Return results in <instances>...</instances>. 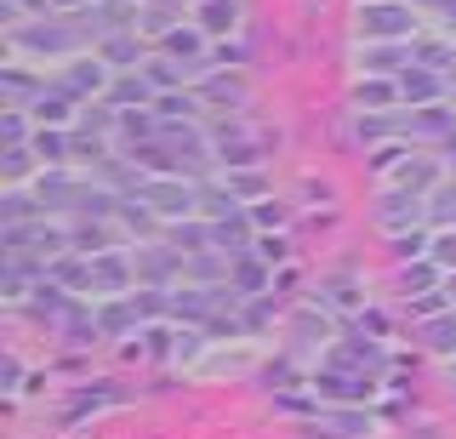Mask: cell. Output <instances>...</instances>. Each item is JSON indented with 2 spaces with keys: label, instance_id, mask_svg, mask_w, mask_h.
I'll return each mask as SVG.
<instances>
[{
  "label": "cell",
  "instance_id": "cell-20",
  "mask_svg": "<svg viewBox=\"0 0 456 439\" xmlns=\"http://www.w3.org/2000/svg\"><path fill=\"white\" fill-rule=\"evenodd\" d=\"M0 86H6L12 103H40V97H46V80H35V75H28V69H18V63L0 69Z\"/></svg>",
  "mask_w": 456,
  "mask_h": 439
},
{
  "label": "cell",
  "instance_id": "cell-1",
  "mask_svg": "<svg viewBox=\"0 0 456 439\" xmlns=\"http://www.w3.org/2000/svg\"><path fill=\"white\" fill-rule=\"evenodd\" d=\"M360 40L365 46H382V40H411L417 35V12L405 0H365L360 6Z\"/></svg>",
  "mask_w": 456,
  "mask_h": 439
},
{
  "label": "cell",
  "instance_id": "cell-25",
  "mask_svg": "<svg viewBox=\"0 0 456 439\" xmlns=\"http://www.w3.org/2000/svg\"><path fill=\"white\" fill-rule=\"evenodd\" d=\"M69 115H75V97H69L63 86H46V97L35 103V120L40 126H69Z\"/></svg>",
  "mask_w": 456,
  "mask_h": 439
},
{
  "label": "cell",
  "instance_id": "cell-33",
  "mask_svg": "<svg viewBox=\"0 0 456 439\" xmlns=\"http://www.w3.org/2000/svg\"><path fill=\"white\" fill-rule=\"evenodd\" d=\"M137 320H142L137 303H109L103 314H97V331H103V337H120V331H132Z\"/></svg>",
  "mask_w": 456,
  "mask_h": 439
},
{
  "label": "cell",
  "instance_id": "cell-3",
  "mask_svg": "<svg viewBox=\"0 0 456 439\" xmlns=\"http://www.w3.org/2000/svg\"><path fill=\"white\" fill-rule=\"evenodd\" d=\"M137 200L149 206V211H160V217H200V189L171 183V177H149L137 189Z\"/></svg>",
  "mask_w": 456,
  "mask_h": 439
},
{
  "label": "cell",
  "instance_id": "cell-57",
  "mask_svg": "<svg viewBox=\"0 0 456 439\" xmlns=\"http://www.w3.org/2000/svg\"><path fill=\"white\" fill-rule=\"evenodd\" d=\"M451 92H456V80H451Z\"/></svg>",
  "mask_w": 456,
  "mask_h": 439
},
{
  "label": "cell",
  "instance_id": "cell-40",
  "mask_svg": "<svg viewBox=\"0 0 456 439\" xmlns=\"http://www.w3.org/2000/svg\"><path fill=\"white\" fill-rule=\"evenodd\" d=\"M206 97H211V103H240V97H246V86H240V80L234 75H217V80H206Z\"/></svg>",
  "mask_w": 456,
  "mask_h": 439
},
{
  "label": "cell",
  "instance_id": "cell-17",
  "mask_svg": "<svg viewBox=\"0 0 456 439\" xmlns=\"http://www.w3.org/2000/svg\"><path fill=\"white\" fill-rule=\"evenodd\" d=\"M160 46H166L171 63H200V58H206V29H194V23L183 29V23H177V29H171Z\"/></svg>",
  "mask_w": 456,
  "mask_h": 439
},
{
  "label": "cell",
  "instance_id": "cell-21",
  "mask_svg": "<svg viewBox=\"0 0 456 439\" xmlns=\"http://www.w3.org/2000/svg\"><path fill=\"white\" fill-rule=\"evenodd\" d=\"M114 132H120L126 137V143H154V137H160L166 132V126H154V109H126V115H120V126H114Z\"/></svg>",
  "mask_w": 456,
  "mask_h": 439
},
{
  "label": "cell",
  "instance_id": "cell-30",
  "mask_svg": "<svg viewBox=\"0 0 456 439\" xmlns=\"http://www.w3.org/2000/svg\"><path fill=\"white\" fill-rule=\"evenodd\" d=\"M354 97L370 103V115H388V103L399 97V80H377V75H370V80H360V92H354Z\"/></svg>",
  "mask_w": 456,
  "mask_h": 439
},
{
  "label": "cell",
  "instance_id": "cell-53",
  "mask_svg": "<svg viewBox=\"0 0 456 439\" xmlns=\"http://www.w3.org/2000/svg\"><path fill=\"white\" fill-rule=\"evenodd\" d=\"M18 382H23V365H18V360H6V394H18Z\"/></svg>",
  "mask_w": 456,
  "mask_h": 439
},
{
  "label": "cell",
  "instance_id": "cell-13",
  "mask_svg": "<svg viewBox=\"0 0 456 439\" xmlns=\"http://www.w3.org/2000/svg\"><path fill=\"white\" fill-rule=\"evenodd\" d=\"M434 183H439V160H428V154H411L394 172V189H405V194H428Z\"/></svg>",
  "mask_w": 456,
  "mask_h": 439
},
{
  "label": "cell",
  "instance_id": "cell-2",
  "mask_svg": "<svg viewBox=\"0 0 456 439\" xmlns=\"http://www.w3.org/2000/svg\"><path fill=\"white\" fill-rule=\"evenodd\" d=\"M69 23H75V18H63V23H57V18H35L28 29H12V35H18V46H23V52H40V58H63V52H75L80 40H86V29H69Z\"/></svg>",
  "mask_w": 456,
  "mask_h": 439
},
{
  "label": "cell",
  "instance_id": "cell-6",
  "mask_svg": "<svg viewBox=\"0 0 456 439\" xmlns=\"http://www.w3.org/2000/svg\"><path fill=\"white\" fill-rule=\"evenodd\" d=\"M417 52L405 40H382V46H360V75H405Z\"/></svg>",
  "mask_w": 456,
  "mask_h": 439
},
{
  "label": "cell",
  "instance_id": "cell-9",
  "mask_svg": "<svg viewBox=\"0 0 456 439\" xmlns=\"http://www.w3.org/2000/svg\"><path fill=\"white\" fill-rule=\"evenodd\" d=\"M183 274V251L177 246H154V251H137V280H149L154 291L171 286Z\"/></svg>",
  "mask_w": 456,
  "mask_h": 439
},
{
  "label": "cell",
  "instance_id": "cell-4",
  "mask_svg": "<svg viewBox=\"0 0 456 439\" xmlns=\"http://www.w3.org/2000/svg\"><path fill=\"white\" fill-rule=\"evenodd\" d=\"M109 80H114V75H109V63H103V58H69V69L52 80V86H63V92L80 103V97H97V92H109Z\"/></svg>",
  "mask_w": 456,
  "mask_h": 439
},
{
  "label": "cell",
  "instance_id": "cell-29",
  "mask_svg": "<svg viewBox=\"0 0 456 439\" xmlns=\"http://www.w3.org/2000/svg\"><path fill=\"white\" fill-rule=\"evenodd\" d=\"M411 132H417V137H451L456 132V120L445 115V109H411Z\"/></svg>",
  "mask_w": 456,
  "mask_h": 439
},
{
  "label": "cell",
  "instance_id": "cell-15",
  "mask_svg": "<svg viewBox=\"0 0 456 439\" xmlns=\"http://www.w3.org/2000/svg\"><path fill=\"white\" fill-rule=\"evenodd\" d=\"M325 365H331V371H348V377L354 371H377V365H382V348L377 343H337Z\"/></svg>",
  "mask_w": 456,
  "mask_h": 439
},
{
  "label": "cell",
  "instance_id": "cell-39",
  "mask_svg": "<svg viewBox=\"0 0 456 439\" xmlns=\"http://www.w3.org/2000/svg\"><path fill=\"white\" fill-rule=\"evenodd\" d=\"M399 286H405L411 297H428L434 291V263H405L399 268Z\"/></svg>",
  "mask_w": 456,
  "mask_h": 439
},
{
  "label": "cell",
  "instance_id": "cell-46",
  "mask_svg": "<svg viewBox=\"0 0 456 439\" xmlns=\"http://www.w3.org/2000/svg\"><path fill=\"white\" fill-rule=\"evenodd\" d=\"M428 251H434V263H439V268H451V274H456V229H445Z\"/></svg>",
  "mask_w": 456,
  "mask_h": 439
},
{
  "label": "cell",
  "instance_id": "cell-43",
  "mask_svg": "<svg viewBox=\"0 0 456 439\" xmlns=\"http://www.w3.org/2000/svg\"><path fill=\"white\" fill-rule=\"evenodd\" d=\"M28 172H35V160H28V149H6V160H0V177H6V183H23Z\"/></svg>",
  "mask_w": 456,
  "mask_h": 439
},
{
  "label": "cell",
  "instance_id": "cell-18",
  "mask_svg": "<svg viewBox=\"0 0 456 439\" xmlns=\"http://www.w3.org/2000/svg\"><path fill=\"white\" fill-rule=\"evenodd\" d=\"M80 194H86V189H75V183H69L63 172H46V177H40V183H35V200H40V206H46V211H63V206H80Z\"/></svg>",
  "mask_w": 456,
  "mask_h": 439
},
{
  "label": "cell",
  "instance_id": "cell-42",
  "mask_svg": "<svg viewBox=\"0 0 456 439\" xmlns=\"http://www.w3.org/2000/svg\"><path fill=\"white\" fill-rule=\"evenodd\" d=\"M109 400H114V388H80V400L63 405V417L75 422V417H86V411H97V405H109Z\"/></svg>",
  "mask_w": 456,
  "mask_h": 439
},
{
  "label": "cell",
  "instance_id": "cell-56",
  "mask_svg": "<svg viewBox=\"0 0 456 439\" xmlns=\"http://www.w3.org/2000/svg\"><path fill=\"white\" fill-rule=\"evenodd\" d=\"M445 297H456V274H451V280H445Z\"/></svg>",
  "mask_w": 456,
  "mask_h": 439
},
{
  "label": "cell",
  "instance_id": "cell-16",
  "mask_svg": "<svg viewBox=\"0 0 456 439\" xmlns=\"http://www.w3.org/2000/svg\"><path fill=\"white\" fill-rule=\"evenodd\" d=\"M256 223L240 211V217H223V223H211V251H246V246H256Z\"/></svg>",
  "mask_w": 456,
  "mask_h": 439
},
{
  "label": "cell",
  "instance_id": "cell-55",
  "mask_svg": "<svg viewBox=\"0 0 456 439\" xmlns=\"http://www.w3.org/2000/svg\"><path fill=\"white\" fill-rule=\"evenodd\" d=\"M52 6H57V12H80V0H52Z\"/></svg>",
  "mask_w": 456,
  "mask_h": 439
},
{
  "label": "cell",
  "instance_id": "cell-49",
  "mask_svg": "<svg viewBox=\"0 0 456 439\" xmlns=\"http://www.w3.org/2000/svg\"><path fill=\"white\" fill-rule=\"evenodd\" d=\"M256 257H263L268 268H274V263L285 257V240H280V234H274V240H268V234H263V240H256Z\"/></svg>",
  "mask_w": 456,
  "mask_h": 439
},
{
  "label": "cell",
  "instance_id": "cell-54",
  "mask_svg": "<svg viewBox=\"0 0 456 439\" xmlns=\"http://www.w3.org/2000/svg\"><path fill=\"white\" fill-rule=\"evenodd\" d=\"M434 6H439V12H445V18L456 23V0H434Z\"/></svg>",
  "mask_w": 456,
  "mask_h": 439
},
{
  "label": "cell",
  "instance_id": "cell-7",
  "mask_svg": "<svg viewBox=\"0 0 456 439\" xmlns=\"http://www.w3.org/2000/svg\"><path fill=\"white\" fill-rule=\"evenodd\" d=\"M137 280V263L126 251H97L92 257V291H126Z\"/></svg>",
  "mask_w": 456,
  "mask_h": 439
},
{
  "label": "cell",
  "instance_id": "cell-41",
  "mask_svg": "<svg viewBox=\"0 0 456 439\" xmlns=\"http://www.w3.org/2000/svg\"><path fill=\"white\" fill-rule=\"evenodd\" d=\"M0 137H6V149H23V137H28V115H23V109H6V115H0Z\"/></svg>",
  "mask_w": 456,
  "mask_h": 439
},
{
  "label": "cell",
  "instance_id": "cell-10",
  "mask_svg": "<svg viewBox=\"0 0 456 439\" xmlns=\"http://www.w3.org/2000/svg\"><path fill=\"white\" fill-rule=\"evenodd\" d=\"M142 103L154 109V86H149V75H142V69H137V75H114V80H109V109H114V115L142 109Z\"/></svg>",
  "mask_w": 456,
  "mask_h": 439
},
{
  "label": "cell",
  "instance_id": "cell-38",
  "mask_svg": "<svg viewBox=\"0 0 456 439\" xmlns=\"http://www.w3.org/2000/svg\"><path fill=\"white\" fill-rule=\"evenodd\" d=\"M142 75H149V86H154V92H177V86H183V69L171 63V58H154V63H142Z\"/></svg>",
  "mask_w": 456,
  "mask_h": 439
},
{
  "label": "cell",
  "instance_id": "cell-26",
  "mask_svg": "<svg viewBox=\"0 0 456 439\" xmlns=\"http://www.w3.org/2000/svg\"><path fill=\"white\" fill-rule=\"evenodd\" d=\"M35 217H46V206L28 200V194H18V189L0 200V223H6V229H23V223H35Z\"/></svg>",
  "mask_w": 456,
  "mask_h": 439
},
{
  "label": "cell",
  "instance_id": "cell-35",
  "mask_svg": "<svg viewBox=\"0 0 456 439\" xmlns=\"http://www.w3.org/2000/svg\"><path fill=\"white\" fill-rule=\"evenodd\" d=\"M177 343H183V337H171V331H160V325H154V331L137 337L132 354H142V360H166V354H177Z\"/></svg>",
  "mask_w": 456,
  "mask_h": 439
},
{
  "label": "cell",
  "instance_id": "cell-34",
  "mask_svg": "<svg viewBox=\"0 0 456 439\" xmlns=\"http://www.w3.org/2000/svg\"><path fill=\"white\" fill-rule=\"evenodd\" d=\"M154 115H166V126H177V115H183V120H194V115H200V103H194L189 92H160V97H154Z\"/></svg>",
  "mask_w": 456,
  "mask_h": 439
},
{
  "label": "cell",
  "instance_id": "cell-19",
  "mask_svg": "<svg viewBox=\"0 0 456 439\" xmlns=\"http://www.w3.org/2000/svg\"><path fill=\"white\" fill-rule=\"evenodd\" d=\"M234 23H240V6H234V0H200L194 29H206V35H228Z\"/></svg>",
  "mask_w": 456,
  "mask_h": 439
},
{
  "label": "cell",
  "instance_id": "cell-48",
  "mask_svg": "<svg viewBox=\"0 0 456 439\" xmlns=\"http://www.w3.org/2000/svg\"><path fill=\"white\" fill-rule=\"evenodd\" d=\"M434 217H445V223H456V183H445V189L434 194Z\"/></svg>",
  "mask_w": 456,
  "mask_h": 439
},
{
  "label": "cell",
  "instance_id": "cell-51",
  "mask_svg": "<svg viewBox=\"0 0 456 439\" xmlns=\"http://www.w3.org/2000/svg\"><path fill=\"white\" fill-rule=\"evenodd\" d=\"M394 246H399V257H405V263H417V251L428 246V240H422L417 229H411V234H399V240H394Z\"/></svg>",
  "mask_w": 456,
  "mask_h": 439
},
{
  "label": "cell",
  "instance_id": "cell-23",
  "mask_svg": "<svg viewBox=\"0 0 456 439\" xmlns=\"http://www.w3.org/2000/svg\"><path fill=\"white\" fill-rule=\"evenodd\" d=\"M97 58H103L109 69H126V63L137 69V58H142V40H137V29H120V35H109Z\"/></svg>",
  "mask_w": 456,
  "mask_h": 439
},
{
  "label": "cell",
  "instance_id": "cell-50",
  "mask_svg": "<svg viewBox=\"0 0 456 439\" xmlns=\"http://www.w3.org/2000/svg\"><path fill=\"white\" fill-rule=\"evenodd\" d=\"M256 189H263V172H256V166H251V172H240L234 183H228V194H256Z\"/></svg>",
  "mask_w": 456,
  "mask_h": 439
},
{
  "label": "cell",
  "instance_id": "cell-8",
  "mask_svg": "<svg viewBox=\"0 0 456 439\" xmlns=\"http://www.w3.org/2000/svg\"><path fill=\"white\" fill-rule=\"evenodd\" d=\"M211 137H217V154H223L228 166H240V172H251L256 154H263V149L246 137V126H240V120H217V132H211Z\"/></svg>",
  "mask_w": 456,
  "mask_h": 439
},
{
  "label": "cell",
  "instance_id": "cell-27",
  "mask_svg": "<svg viewBox=\"0 0 456 439\" xmlns=\"http://www.w3.org/2000/svg\"><path fill=\"white\" fill-rule=\"evenodd\" d=\"M422 343L434 348V354H451V360H456V314H434V320H422Z\"/></svg>",
  "mask_w": 456,
  "mask_h": 439
},
{
  "label": "cell",
  "instance_id": "cell-22",
  "mask_svg": "<svg viewBox=\"0 0 456 439\" xmlns=\"http://www.w3.org/2000/svg\"><path fill=\"white\" fill-rule=\"evenodd\" d=\"M52 286H69V291H92V257L80 263V251H63V263H52Z\"/></svg>",
  "mask_w": 456,
  "mask_h": 439
},
{
  "label": "cell",
  "instance_id": "cell-44",
  "mask_svg": "<svg viewBox=\"0 0 456 439\" xmlns=\"http://www.w3.org/2000/svg\"><path fill=\"white\" fill-rule=\"evenodd\" d=\"M251 223H256V229H280V223H285V206L280 200H256L251 206Z\"/></svg>",
  "mask_w": 456,
  "mask_h": 439
},
{
  "label": "cell",
  "instance_id": "cell-45",
  "mask_svg": "<svg viewBox=\"0 0 456 439\" xmlns=\"http://www.w3.org/2000/svg\"><path fill=\"white\" fill-rule=\"evenodd\" d=\"M388 132H399L394 115H365L360 120V137H365V143H377V137H388Z\"/></svg>",
  "mask_w": 456,
  "mask_h": 439
},
{
  "label": "cell",
  "instance_id": "cell-24",
  "mask_svg": "<svg viewBox=\"0 0 456 439\" xmlns=\"http://www.w3.org/2000/svg\"><path fill=\"white\" fill-rule=\"evenodd\" d=\"M109 240H114V229L103 217H80L75 229H69V246H75V251H114Z\"/></svg>",
  "mask_w": 456,
  "mask_h": 439
},
{
  "label": "cell",
  "instance_id": "cell-52",
  "mask_svg": "<svg viewBox=\"0 0 456 439\" xmlns=\"http://www.w3.org/2000/svg\"><path fill=\"white\" fill-rule=\"evenodd\" d=\"M217 274H223V263L211 257V251H200V257H194V280H217Z\"/></svg>",
  "mask_w": 456,
  "mask_h": 439
},
{
  "label": "cell",
  "instance_id": "cell-36",
  "mask_svg": "<svg viewBox=\"0 0 456 439\" xmlns=\"http://www.w3.org/2000/svg\"><path fill=\"white\" fill-rule=\"evenodd\" d=\"M411 52H417V63H422V69H434V75L456 63V46H451V40H422V46H411Z\"/></svg>",
  "mask_w": 456,
  "mask_h": 439
},
{
  "label": "cell",
  "instance_id": "cell-37",
  "mask_svg": "<svg viewBox=\"0 0 456 439\" xmlns=\"http://www.w3.org/2000/svg\"><path fill=\"white\" fill-rule=\"evenodd\" d=\"M200 217H211V223H223V217H240L234 194H223V189H200Z\"/></svg>",
  "mask_w": 456,
  "mask_h": 439
},
{
  "label": "cell",
  "instance_id": "cell-47",
  "mask_svg": "<svg viewBox=\"0 0 456 439\" xmlns=\"http://www.w3.org/2000/svg\"><path fill=\"white\" fill-rule=\"evenodd\" d=\"M411 308H417L422 320H434V314H445V291H428V297H411Z\"/></svg>",
  "mask_w": 456,
  "mask_h": 439
},
{
  "label": "cell",
  "instance_id": "cell-11",
  "mask_svg": "<svg viewBox=\"0 0 456 439\" xmlns=\"http://www.w3.org/2000/svg\"><path fill=\"white\" fill-rule=\"evenodd\" d=\"M75 308H80V303H69L63 286H46V280H40V286L28 291V314L46 320V325H69V314H75Z\"/></svg>",
  "mask_w": 456,
  "mask_h": 439
},
{
  "label": "cell",
  "instance_id": "cell-32",
  "mask_svg": "<svg viewBox=\"0 0 456 439\" xmlns=\"http://www.w3.org/2000/svg\"><path fill=\"white\" fill-rule=\"evenodd\" d=\"M263 280H268V263L256 257V251H240L234 257V286L240 291H263Z\"/></svg>",
  "mask_w": 456,
  "mask_h": 439
},
{
  "label": "cell",
  "instance_id": "cell-14",
  "mask_svg": "<svg viewBox=\"0 0 456 439\" xmlns=\"http://www.w3.org/2000/svg\"><path fill=\"white\" fill-rule=\"evenodd\" d=\"M377 211H382V223H388V229L399 234L405 229V223H422V194H405V189H388L377 200Z\"/></svg>",
  "mask_w": 456,
  "mask_h": 439
},
{
  "label": "cell",
  "instance_id": "cell-5",
  "mask_svg": "<svg viewBox=\"0 0 456 439\" xmlns=\"http://www.w3.org/2000/svg\"><path fill=\"white\" fill-rule=\"evenodd\" d=\"M445 92H451V80L434 75V69H422V63H411L405 75H399V103H411V109H434Z\"/></svg>",
  "mask_w": 456,
  "mask_h": 439
},
{
  "label": "cell",
  "instance_id": "cell-31",
  "mask_svg": "<svg viewBox=\"0 0 456 439\" xmlns=\"http://www.w3.org/2000/svg\"><path fill=\"white\" fill-rule=\"evenodd\" d=\"M320 388L331 394V400H365V394H370V382H360V377H348V371H331V365H325Z\"/></svg>",
  "mask_w": 456,
  "mask_h": 439
},
{
  "label": "cell",
  "instance_id": "cell-28",
  "mask_svg": "<svg viewBox=\"0 0 456 439\" xmlns=\"http://www.w3.org/2000/svg\"><path fill=\"white\" fill-rule=\"evenodd\" d=\"M211 303H217L211 291L189 286V291H177V297H171V320H211Z\"/></svg>",
  "mask_w": 456,
  "mask_h": 439
},
{
  "label": "cell",
  "instance_id": "cell-12",
  "mask_svg": "<svg viewBox=\"0 0 456 439\" xmlns=\"http://www.w3.org/2000/svg\"><path fill=\"white\" fill-rule=\"evenodd\" d=\"M35 154L52 166V172H63V166L75 160V137H69L63 126H35Z\"/></svg>",
  "mask_w": 456,
  "mask_h": 439
}]
</instances>
